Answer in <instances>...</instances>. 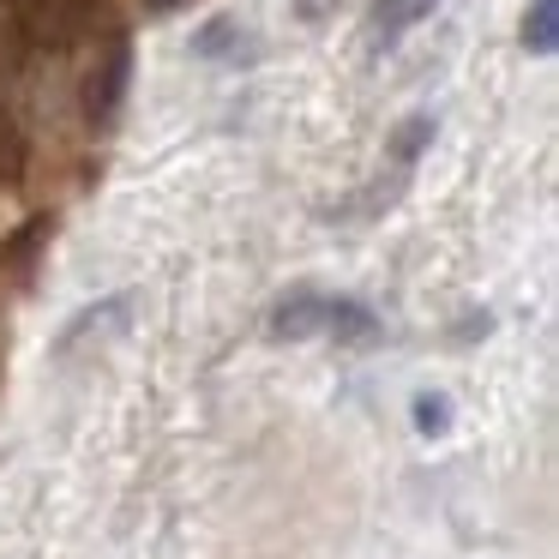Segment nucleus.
<instances>
[{"label":"nucleus","mask_w":559,"mask_h":559,"mask_svg":"<svg viewBox=\"0 0 559 559\" xmlns=\"http://www.w3.org/2000/svg\"><path fill=\"white\" fill-rule=\"evenodd\" d=\"M415 427H421V439H445L451 433V397L421 391V397H415Z\"/></svg>","instance_id":"obj_10"},{"label":"nucleus","mask_w":559,"mask_h":559,"mask_svg":"<svg viewBox=\"0 0 559 559\" xmlns=\"http://www.w3.org/2000/svg\"><path fill=\"white\" fill-rule=\"evenodd\" d=\"M31 43H25V31H19V19H13V7L0 0V73H13L19 67V55H25Z\"/></svg>","instance_id":"obj_11"},{"label":"nucleus","mask_w":559,"mask_h":559,"mask_svg":"<svg viewBox=\"0 0 559 559\" xmlns=\"http://www.w3.org/2000/svg\"><path fill=\"white\" fill-rule=\"evenodd\" d=\"M325 325V289H289L277 307H271V337H313V331Z\"/></svg>","instance_id":"obj_4"},{"label":"nucleus","mask_w":559,"mask_h":559,"mask_svg":"<svg viewBox=\"0 0 559 559\" xmlns=\"http://www.w3.org/2000/svg\"><path fill=\"white\" fill-rule=\"evenodd\" d=\"M181 0H145V13H175Z\"/></svg>","instance_id":"obj_13"},{"label":"nucleus","mask_w":559,"mask_h":559,"mask_svg":"<svg viewBox=\"0 0 559 559\" xmlns=\"http://www.w3.org/2000/svg\"><path fill=\"white\" fill-rule=\"evenodd\" d=\"M193 55L199 61H217V67H247L259 55V43L235 19H211L205 31H193Z\"/></svg>","instance_id":"obj_5"},{"label":"nucleus","mask_w":559,"mask_h":559,"mask_svg":"<svg viewBox=\"0 0 559 559\" xmlns=\"http://www.w3.org/2000/svg\"><path fill=\"white\" fill-rule=\"evenodd\" d=\"M325 337H337L343 349H367V343H379V313L361 301V295H325Z\"/></svg>","instance_id":"obj_3"},{"label":"nucleus","mask_w":559,"mask_h":559,"mask_svg":"<svg viewBox=\"0 0 559 559\" xmlns=\"http://www.w3.org/2000/svg\"><path fill=\"white\" fill-rule=\"evenodd\" d=\"M439 0H379L373 7V25H367V43L373 49H391V43H403L421 19H433Z\"/></svg>","instance_id":"obj_6"},{"label":"nucleus","mask_w":559,"mask_h":559,"mask_svg":"<svg viewBox=\"0 0 559 559\" xmlns=\"http://www.w3.org/2000/svg\"><path fill=\"white\" fill-rule=\"evenodd\" d=\"M25 157H31L25 127L13 121V109H0V187H13L19 175H25Z\"/></svg>","instance_id":"obj_8"},{"label":"nucleus","mask_w":559,"mask_h":559,"mask_svg":"<svg viewBox=\"0 0 559 559\" xmlns=\"http://www.w3.org/2000/svg\"><path fill=\"white\" fill-rule=\"evenodd\" d=\"M331 7H337V0H301V13H307V19H325Z\"/></svg>","instance_id":"obj_12"},{"label":"nucleus","mask_w":559,"mask_h":559,"mask_svg":"<svg viewBox=\"0 0 559 559\" xmlns=\"http://www.w3.org/2000/svg\"><path fill=\"white\" fill-rule=\"evenodd\" d=\"M133 307H139V295H133V289L109 295V301H97V307H79V313L61 325V337H55V355H61V361H73V355H85V349H91V343L121 337V331L133 325Z\"/></svg>","instance_id":"obj_1"},{"label":"nucleus","mask_w":559,"mask_h":559,"mask_svg":"<svg viewBox=\"0 0 559 559\" xmlns=\"http://www.w3.org/2000/svg\"><path fill=\"white\" fill-rule=\"evenodd\" d=\"M427 145H433V115H415V121H403V133L391 139V157H397V169L409 175L415 163H421Z\"/></svg>","instance_id":"obj_9"},{"label":"nucleus","mask_w":559,"mask_h":559,"mask_svg":"<svg viewBox=\"0 0 559 559\" xmlns=\"http://www.w3.org/2000/svg\"><path fill=\"white\" fill-rule=\"evenodd\" d=\"M523 49L542 55V61L559 49V0H530V13H523Z\"/></svg>","instance_id":"obj_7"},{"label":"nucleus","mask_w":559,"mask_h":559,"mask_svg":"<svg viewBox=\"0 0 559 559\" xmlns=\"http://www.w3.org/2000/svg\"><path fill=\"white\" fill-rule=\"evenodd\" d=\"M127 91H133V37H115L109 55L97 61V73H91L85 85V121L97 127H115V115L127 109Z\"/></svg>","instance_id":"obj_2"}]
</instances>
